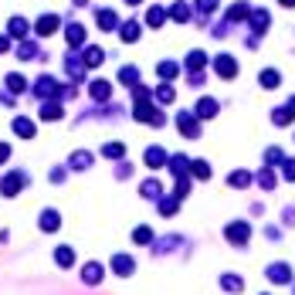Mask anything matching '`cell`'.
Wrapping results in <instances>:
<instances>
[{"mask_svg":"<svg viewBox=\"0 0 295 295\" xmlns=\"http://www.w3.org/2000/svg\"><path fill=\"white\" fill-rule=\"evenodd\" d=\"M99 24H102V31H115V14L112 11H99Z\"/></svg>","mask_w":295,"mask_h":295,"instance_id":"obj_8","label":"cell"},{"mask_svg":"<svg viewBox=\"0 0 295 295\" xmlns=\"http://www.w3.org/2000/svg\"><path fill=\"white\" fill-rule=\"evenodd\" d=\"M89 163H92L89 153H75V156H71V166H78V170H81V166H89Z\"/></svg>","mask_w":295,"mask_h":295,"instance_id":"obj_19","label":"cell"},{"mask_svg":"<svg viewBox=\"0 0 295 295\" xmlns=\"http://www.w3.org/2000/svg\"><path fill=\"white\" fill-rule=\"evenodd\" d=\"M7 156H11V149H7V146H0V159H7Z\"/></svg>","mask_w":295,"mask_h":295,"instance_id":"obj_35","label":"cell"},{"mask_svg":"<svg viewBox=\"0 0 295 295\" xmlns=\"http://www.w3.org/2000/svg\"><path fill=\"white\" fill-rule=\"evenodd\" d=\"M58 265H71V251H68V248L58 251Z\"/></svg>","mask_w":295,"mask_h":295,"instance_id":"obj_30","label":"cell"},{"mask_svg":"<svg viewBox=\"0 0 295 295\" xmlns=\"http://www.w3.org/2000/svg\"><path fill=\"white\" fill-rule=\"evenodd\" d=\"M163 17H166V14L159 11V7H153V11H149V14H146V21H149V24H153V27H156V24H163Z\"/></svg>","mask_w":295,"mask_h":295,"instance_id":"obj_21","label":"cell"},{"mask_svg":"<svg viewBox=\"0 0 295 295\" xmlns=\"http://www.w3.org/2000/svg\"><path fill=\"white\" fill-rule=\"evenodd\" d=\"M180 133H183V136H197V119H193V115H187V112H183L180 115Z\"/></svg>","mask_w":295,"mask_h":295,"instance_id":"obj_5","label":"cell"},{"mask_svg":"<svg viewBox=\"0 0 295 295\" xmlns=\"http://www.w3.org/2000/svg\"><path fill=\"white\" fill-rule=\"evenodd\" d=\"M244 234H248V227H241V224H234V227H231V238H234V241H241Z\"/></svg>","mask_w":295,"mask_h":295,"instance_id":"obj_29","label":"cell"},{"mask_svg":"<svg viewBox=\"0 0 295 295\" xmlns=\"http://www.w3.org/2000/svg\"><path fill=\"white\" fill-rule=\"evenodd\" d=\"M7 89H11V92H21L24 89V78H21V75H11V78H7Z\"/></svg>","mask_w":295,"mask_h":295,"instance_id":"obj_26","label":"cell"},{"mask_svg":"<svg viewBox=\"0 0 295 295\" xmlns=\"http://www.w3.org/2000/svg\"><path fill=\"white\" fill-rule=\"evenodd\" d=\"M139 37V24H122V41H136Z\"/></svg>","mask_w":295,"mask_h":295,"instance_id":"obj_14","label":"cell"},{"mask_svg":"<svg viewBox=\"0 0 295 295\" xmlns=\"http://www.w3.org/2000/svg\"><path fill=\"white\" fill-rule=\"evenodd\" d=\"M119 78H122L125 85H136V78H139V71H136V68H122V75H119Z\"/></svg>","mask_w":295,"mask_h":295,"instance_id":"obj_20","label":"cell"},{"mask_svg":"<svg viewBox=\"0 0 295 295\" xmlns=\"http://www.w3.org/2000/svg\"><path fill=\"white\" fill-rule=\"evenodd\" d=\"M156 99H159V102H173V89H170V85L156 89Z\"/></svg>","mask_w":295,"mask_h":295,"instance_id":"obj_24","label":"cell"},{"mask_svg":"<svg viewBox=\"0 0 295 295\" xmlns=\"http://www.w3.org/2000/svg\"><path fill=\"white\" fill-rule=\"evenodd\" d=\"M125 4H139V0H125Z\"/></svg>","mask_w":295,"mask_h":295,"instance_id":"obj_36","label":"cell"},{"mask_svg":"<svg viewBox=\"0 0 295 295\" xmlns=\"http://www.w3.org/2000/svg\"><path fill=\"white\" fill-rule=\"evenodd\" d=\"M214 68H217V75H224V78H234L238 65H234V61H231L227 55H221V58H217V65H214Z\"/></svg>","mask_w":295,"mask_h":295,"instance_id":"obj_1","label":"cell"},{"mask_svg":"<svg viewBox=\"0 0 295 295\" xmlns=\"http://www.w3.org/2000/svg\"><path fill=\"white\" fill-rule=\"evenodd\" d=\"M159 75H163V78H173V75H177V65H173V61H163V65H159Z\"/></svg>","mask_w":295,"mask_h":295,"instance_id":"obj_23","label":"cell"},{"mask_svg":"<svg viewBox=\"0 0 295 295\" xmlns=\"http://www.w3.org/2000/svg\"><path fill=\"white\" fill-rule=\"evenodd\" d=\"M149 238H153V234H149V227H139V231H136V241H149Z\"/></svg>","mask_w":295,"mask_h":295,"instance_id":"obj_32","label":"cell"},{"mask_svg":"<svg viewBox=\"0 0 295 295\" xmlns=\"http://www.w3.org/2000/svg\"><path fill=\"white\" fill-rule=\"evenodd\" d=\"M173 17H177V21H187V17H190V11H187L183 4H177V7H173Z\"/></svg>","mask_w":295,"mask_h":295,"instance_id":"obj_28","label":"cell"},{"mask_svg":"<svg viewBox=\"0 0 295 295\" xmlns=\"http://www.w3.org/2000/svg\"><path fill=\"white\" fill-rule=\"evenodd\" d=\"M11 34H14V37L27 34V21H24V17H14V21H11Z\"/></svg>","mask_w":295,"mask_h":295,"instance_id":"obj_11","label":"cell"},{"mask_svg":"<svg viewBox=\"0 0 295 295\" xmlns=\"http://www.w3.org/2000/svg\"><path fill=\"white\" fill-rule=\"evenodd\" d=\"M85 41V27L81 24H71L68 27V45H81Z\"/></svg>","mask_w":295,"mask_h":295,"instance_id":"obj_9","label":"cell"},{"mask_svg":"<svg viewBox=\"0 0 295 295\" xmlns=\"http://www.w3.org/2000/svg\"><path fill=\"white\" fill-rule=\"evenodd\" d=\"M58 115H61L58 105H45V109H41V119H58Z\"/></svg>","mask_w":295,"mask_h":295,"instance_id":"obj_25","label":"cell"},{"mask_svg":"<svg viewBox=\"0 0 295 295\" xmlns=\"http://www.w3.org/2000/svg\"><path fill=\"white\" fill-rule=\"evenodd\" d=\"M7 48H11V41H7V37L0 34V51H7Z\"/></svg>","mask_w":295,"mask_h":295,"instance_id":"obj_33","label":"cell"},{"mask_svg":"<svg viewBox=\"0 0 295 295\" xmlns=\"http://www.w3.org/2000/svg\"><path fill=\"white\" fill-rule=\"evenodd\" d=\"M261 85H265V89L278 85V71H265V75H261Z\"/></svg>","mask_w":295,"mask_h":295,"instance_id":"obj_22","label":"cell"},{"mask_svg":"<svg viewBox=\"0 0 295 295\" xmlns=\"http://www.w3.org/2000/svg\"><path fill=\"white\" fill-rule=\"evenodd\" d=\"M248 180H251L248 173H234V177H231V183H238V187H241V183H248Z\"/></svg>","mask_w":295,"mask_h":295,"instance_id":"obj_31","label":"cell"},{"mask_svg":"<svg viewBox=\"0 0 295 295\" xmlns=\"http://www.w3.org/2000/svg\"><path fill=\"white\" fill-rule=\"evenodd\" d=\"M112 268H115L119 275H129V272H133V258H125V255H115V258H112Z\"/></svg>","mask_w":295,"mask_h":295,"instance_id":"obj_7","label":"cell"},{"mask_svg":"<svg viewBox=\"0 0 295 295\" xmlns=\"http://www.w3.org/2000/svg\"><path fill=\"white\" fill-rule=\"evenodd\" d=\"M163 163H166V153H163V149H146V166H153V170H159V166H163Z\"/></svg>","mask_w":295,"mask_h":295,"instance_id":"obj_3","label":"cell"},{"mask_svg":"<svg viewBox=\"0 0 295 295\" xmlns=\"http://www.w3.org/2000/svg\"><path fill=\"white\" fill-rule=\"evenodd\" d=\"M109 81H95V85H92V95H95V99H109Z\"/></svg>","mask_w":295,"mask_h":295,"instance_id":"obj_13","label":"cell"},{"mask_svg":"<svg viewBox=\"0 0 295 295\" xmlns=\"http://www.w3.org/2000/svg\"><path fill=\"white\" fill-rule=\"evenodd\" d=\"M102 278V268L99 265H85V282H99Z\"/></svg>","mask_w":295,"mask_h":295,"instance_id":"obj_16","label":"cell"},{"mask_svg":"<svg viewBox=\"0 0 295 295\" xmlns=\"http://www.w3.org/2000/svg\"><path fill=\"white\" fill-rule=\"evenodd\" d=\"M214 112H217V105L210 102V99H204V102L197 105V115H204V119H207V115H214Z\"/></svg>","mask_w":295,"mask_h":295,"instance_id":"obj_15","label":"cell"},{"mask_svg":"<svg viewBox=\"0 0 295 295\" xmlns=\"http://www.w3.org/2000/svg\"><path fill=\"white\" fill-rule=\"evenodd\" d=\"M21 183H24V177H21V173H11V177L4 180V193H7V197H14V193L21 190Z\"/></svg>","mask_w":295,"mask_h":295,"instance_id":"obj_6","label":"cell"},{"mask_svg":"<svg viewBox=\"0 0 295 295\" xmlns=\"http://www.w3.org/2000/svg\"><path fill=\"white\" fill-rule=\"evenodd\" d=\"M102 153H105V156H122V143H109Z\"/></svg>","mask_w":295,"mask_h":295,"instance_id":"obj_27","label":"cell"},{"mask_svg":"<svg viewBox=\"0 0 295 295\" xmlns=\"http://www.w3.org/2000/svg\"><path fill=\"white\" fill-rule=\"evenodd\" d=\"M200 65H204V55H200V51H193V55L187 58V68H190V71H197Z\"/></svg>","mask_w":295,"mask_h":295,"instance_id":"obj_18","label":"cell"},{"mask_svg":"<svg viewBox=\"0 0 295 295\" xmlns=\"http://www.w3.org/2000/svg\"><path fill=\"white\" fill-rule=\"evenodd\" d=\"M85 65H92V68L102 65V51H99V48H89V51H85Z\"/></svg>","mask_w":295,"mask_h":295,"instance_id":"obj_12","label":"cell"},{"mask_svg":"<svg viewBox=\"0 0 295 295\" xmlns=\"http://www.w3.org/2000/svg\"><path fill=\"white\" fill-rule=\"evenodd\" d=\"M200 7H204V11H210V7H214V0H200Z\"/></svg>","mask_w":295,"mask_h":295,"instance_id":"obj_34","label":"cell"},{"mask_svg":"<svg viewBox=\"0 0 295 295\" xmlns=\"http://www.w3.org/2000/svg\"><path fill=\"white\" fill-rule=\"evenodd\" d=\"M41 227H45V231H55V227H58V214H55V210H45V214H41Z\"/></svg>","mask_w":295,"mask_h":295,"instance_id":"obj_10","label":"cell"},{"mask_svg":"<svg viewBox=\"0 0 295 295\" xmlns=\"http://www.w3.org/2000/svg\"><path fill=\"white\" fill-rule=\"evenodd\" d=\"M14 133L24 136V139H31L34 136V122H31V119H14Z\"/></svg>","mask_w":295,"mask_h":295,"instance_id":"obj_4","label":"cell"},{"mask_svg":"<svg viewBox=\"0 0 295 295\" xmlns=\"http://www.w3.org/2000/svg\"><path fill=\"white\" fill-rule=\"evenodd\" d=\"M37 92H41V95H55L58 92V85L51 78H41V85H37Z\"/></svg>","mask_w":295,"mask_h":295,"instance_id":"obj_17","label":"cell"},{"mask_svg":"<svg viewBox=\"0 0 295 295\" xmlns=\"http://www.w3.org/2000/svg\"><path fill=\"white\" fill-rule=\"evenodd\" d=\"M58 31V17L55 14H45L41 21H37V34H55Z\"/></svg>","mask_w":295,"mask_h":295,"instance_id":"obj_2","label":"cell"}]
</instances>
